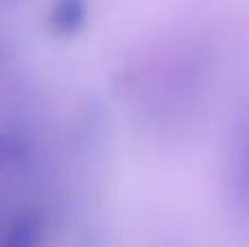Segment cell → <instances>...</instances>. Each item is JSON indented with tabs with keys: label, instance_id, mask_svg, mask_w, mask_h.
<instances>
[{
	"label": "cell",
	"instance_id": "cell-1",
	"mask_svg": "<svg viewBox=\"0 0 249 247\" xmlns=\"http://www.w3.org/2000/svg\"><path fill=\"white\" fill-rule=\"evenodd\" d=\"M238 195L245 201V208H249V131L245 136V144L241 151V169H238Z\"/></svg>",
	"mask_w": 249,
	"mask_h": 247
}]
</instances>
